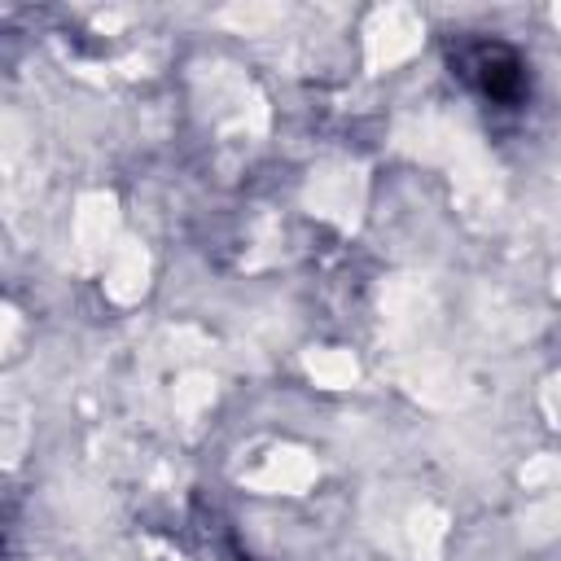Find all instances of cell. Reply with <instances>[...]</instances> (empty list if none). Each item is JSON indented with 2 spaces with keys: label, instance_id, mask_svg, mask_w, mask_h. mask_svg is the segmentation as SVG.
Here are the masks:
<instances>
[{
  "label": "cell",
  "instance_id": "6da1fadb",
  "mask_svg": "<svg viewBox=\"0 0 561 561\" xmlns=\"http://www.w3.org/2000/svg\"><path fill=\"white\" fill-rule=\"evenodd\" d=\"M460 70L491 96V101H517V92H522V61H517V53L508 48V44H486V39H478V44H465L460 48Z\"/></svg>",
  "mask_w": 561,
  "mask_h": 561
}]
</instances>
